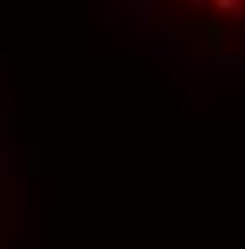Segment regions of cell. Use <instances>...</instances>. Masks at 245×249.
<instances>
[{
	"label": "cell",
	"mask_w": 245,
	"mask_h": 249,
	"mask_svg": "<svg viewBox=\"0 0 245 249\" xmlns=\"http://www.w3.org/2000/svg\"><path fill=\"white\" fill-rule=\"evenodd\" d=\"M211 8L214 12H222V16H242V0H211Z\"/></svg>",
	"instance_id": "6da1fadb"
}]
</instances>
